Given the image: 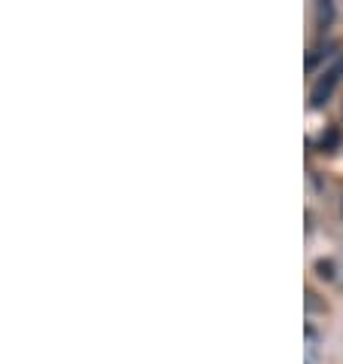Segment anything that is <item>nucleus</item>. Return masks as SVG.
Returning a JSON list of instances; mask_svg holds the SVG:
<instances>
[{
	"label": "nucleus",
	"mask_w": 343,
	"mask_h": 364,
	"mask_svg": "<svg viewBox=\"0 0 343 364\" xmlns=\"http://www.w3.org/2000/svg\"><path fill=\"white\" fill-rule=\"evenodd\" d=\"M331 18H334V4H316V25H319V31H325V28L331 25Z\"/></svg>",
	"instance_id": "3"
},
{
	"label": "nucleus",
	"mask_w": 343,
	"mask_h": 364,
	"mask_svg": "<svg viewBox=\"0 0 343 364\" xmlns=\"http://www.w3.org/2000/svg\"><path fill=\"white\" fill-rule=\"evenodd\" d=\"M312 269H316V276L325 279V282H334L337 279V267H334V260H328V257H319Z\"/></svg>",
	"instance_id": "4"
},
{
	"label": "nucleus",
	"mask_w": 343,
	"mask_h": 364,
	"mask_svg": "<svg viewBox=\"0 0 343 364\" xmlns=\"http://www.w3.org/2000/svg\"><path fill=\"white\" fill-rule=\"evenodd\" d=\"M312 147L319 150V154H337L343 147V129L340 126H325L319 132V138L312 141Z\"/></svg>",
	"instance_id": "2"
},
{
	"label": "nucleus",
	"mask_w": 343,
	"mask_h": 364,
	"mask_svg": "<svg viewBox=\"0 0 343 364\" xmlns=\"http://www.w3.org/2000/svg\"><path fill=\"white\" fill-rule=\"evenodd\" d=\"M340 80H343V53H337L334 62H331L325 70H322L319 80L312 83V89H310V107H312V110L325 107L328 98L334 95V89L340 86Z\"/></svg>",
	"instance_id": "1"
}]
</instances>
